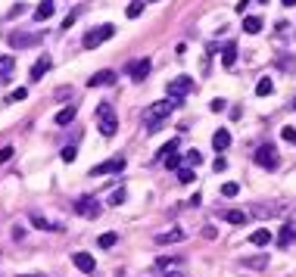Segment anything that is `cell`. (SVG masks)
I'll return each mask as SVG.
<instances>
[{"label":"cell","mask_w":296,"mask_h":277,"mask_svg":"<svg viewBox=\"0 0 296 277\" xmlns=\"http://www.w3.org/2000/svg\"><path fill=\"white\" fill-rule=\"evenodd\" d=\"M175 106H178V100H159V103L146 106L143 109V128H146V134H156L165 125V118L175 112Z\"/></svg>","instance_id":"6da1fadb"},{"label":"cell","mask_w":296,"mask_h":277,"mask_svg":"<svg viewBox=\"0 0 296 277\" xmlns=\"http://www.w3.org/2000/svg\"><path fill=\"white\" fill-rule=\"evenodd\" d=\"M97 128H100V134H103V137H113V134H116L119 118H116L113 103H100V106H97Z\"/></svg>","instance_id":"7a4b0ae2"},{"label":"cell","mask_w":296,"mask_h":277,"mask_svg":"<svg viewBox=\"0 0 296 277\" xmlns=\"http://www.w3.org/2000/svg\"><path fill=\"white\" fill-rule=\"evenodd\" d=\"M153 277H184V262H181V259L159 255V259H156V268H153Z\"/></svg>","instance_id":"3957f363"},{"label":"cell","mask_w":296,"mask_h":277,"mask_svg":"<svg viewBox=\"0 0 296 277\" xmlns=\"http://www.w3.org/2000/svg\"><path fill=\"white\" fill-rule=\"evenodd\" d=\"M194 88H197L194 78H191V75H181V78H172L165 91H168V100H178V103H181L187 94H194Z\"/></svg>","instance_id":"277c9868"},{"label":"cell","mask_w":296,"mask_h":277,"mask_svg":"<svg viewBox=\"0 0 296 277\" xmlns=\"http://www.w3.org/2000/svg\"><path fill=\"white\" fill-rule=\"evenodd\" d=\"M113 34H116V25H100V28H91V31L84 34V41H81V44H84L88 50H94V47L106 44V41H109Z\"/></svg>","instance_id":"5b68a950"},{"label":"cell","mask_w":296,"mask_h":277,"mask_svg":"<svg viewBox=\"0 0 296 277\" xmlns=\"http://www.w3.org/2000/svg\"><path fill=\"white\" fill-rule=\"evenodd\" d=\"M252 159H256L259 168H278V150H274L271 143H265V146H259V150H256Z\"/></svg>","instance_id":"8992f818"},{"label":"cell","mask_w":296,"mask_h":277,"mask_svg":"<svg viewBox=\"0 0 296 277\" xmlns=\"http://www.w3.org/2000/svg\"><path fill=\"white\" fill-rule=\"evenodd\" d=\"M125 168V156H113V159H106L100 165L91 168V178H100V175H119Z\"/></svg>","instance_id":"52a82bcc"},{"label":"cell","mask_w":296,"mask_h":277,"mask_svg":"<svg viewBox=\"0 0 296 277\" xmlns=\"http://www.w3.org/2000/svg\"><path fill=\"white\" fill-rule=\"evenodd\" d=\"M75 212H78L81 218H97V215H100V203L94 200V196H81V200L75 203Z\"/></svg>","instance_id":"ba28073f"},{"label":"cell","mask_w":296,"mask_h":277,"mask_svg":"<svg viewBox=\"0 0 296 277\" xmlns=\"http://www.w3.org/2000/svg\"><path fill=\"white\" fill-rule=\"evenodd\" d=\"M38 41H41V34H25V31H13V34H10V47H16V50L34 47Z\"/></svg>","instance_id":"9c48e42d"},{"label":"cell","mask_w":296,"mask_h":277,"mask_svg":"<svg viewBox=\"0 0 296 277\" xmlns=\"http://www.w3.org/2000/svg\"><path fill=\"white\" fill-rule=\"evenodd\" d=\"M113 81H116V72L113 69H100V72H94L88 78V88H109Z\"/></svg>","instance_id":"30bf717a"},{"label":"cell","mask_w":296,"mask_h":277,"mask_svg":"<svg viewBox=\"0 0 296 277\" xmlns=\"http://www.w3.org/2000/svg\"><path fill=\"white\" fill-rule=\"evenodd\" d=\"M150 69H153V62H150V59H134V62L128 66V75L134 78V81H143V78L150 75Z\"/></svg>","instance_id":"8fae6325"},{"label":"cell","mask_w":296,"mask_h":277,"mask_svg":"<svg viewBox=\"0 0 296 277\" xmlns=\"http://www.w3.org/2000/svg\"><path fill=\"white\" fill-rule=\"evenodd\" d=\"M72 262H75V268L84 271V274H94V268H97V262H94L91 252H75V255H72Z\"/></svg>","instance_id":"7c38bea8"},{"label":"cell","mask_w":296,"mask_h":277,"mask_svg":"<svg viewBox=\"0 0 296 277\" xmlns=\"http://www.w3.org/2000/svg\"><path fill=\"white\" fill-rule=\"evenodd\" d=\"M50 66H53V59H50V56H41L38 62L31 66V72H28V75H31V81H41V78L50 72Z\"/></svg>","instance_id":"4fadbf2b"},{"label":"cell","mask_w":296,"mask_h":277,"mask_svg":"<svg viewBox=\"0 0 296 277\" xmlns=\"http://www.w3.org/2000/svg\"><path fill=\"white\" fill-rule=\"evenodd\" d=\"M293 240H296V224H284V227H281V233H278V246H281V249H287Z\"/></svg>","instance_id":"5bb4252c"},{"label":"cell","mask_w":296,"mask_h":277,"mask_svg":"<svg viewBox=\"0 0 296 277\" xmlns=\"http://www.w3.org/2000/svg\"><path fill=\"white\" fill-rule=\"evenodd\" d=\"M181 240H184V230H181V227L165 230V233H156V243H159V246H165V243H181Z\"/></svg>","instance_id":"9a60e30c"},{"label":"cell","mask_w":296,"mask_h":277,"mask_svg":"<svg viewBox=\"0 0 296 277\" xmlns=\"http://www.w3.org/2000/svg\"><path fill=\"white\" fill-rule=\"evenodd\" d=\"M212 146H215V150H218V153H225V150H228V146H231V134H228V131H225V128H218V131H215V134H212Z\"/></svg>","instance_id":"2e32d148"},{"label":"cell","mask_w":296,"mask_h":277,"mask_svg":"<svg viewBox=\"0 0 296 277\" xmlns=\"http://www.w3.org/2000/svg\"><path fill=\"white\" fill-rule=\"evenodd\" d=\"M249 243H252V246H268V243H271V230H265V227L252 230V233H249Z\"/></svg>","instance_id":"e0dca14e"},{"label":"cell","mask_w":296,"mask_h":277,"mask_svg":"<svg viewBox=\"0 0 296 277\" xmlns=\"http://www.w3.org/2000/svg\"><path fill=\"white\" fill-rule=\"evenodd\" d=\"M53 10H56V0H44V4H41L38 10H34V19L44 22V19H50V16H53Z\"/></svg>","instance_id":"ac0fdd59"},{"label":"cell","mask_w":296,"mask_h":277,"mask_svg":"<svg viewBox=\"0 0 296 277\" xmlns=\"http://www.w3.org/2000/svg\"><path fill=\"white\" fill-rule=\"evenodd\" d=\"M13 66H16V59H13V56H0V84H7V81H10Z\"/></svg>","instance_id":"d6986e66"},{"label":"cell","mask_w":296,"mask_h":277,"mask_svg":"<svg viewBox=\"0 0 296 277\" xmlns=\"http://www.w3.org/2000/svg\"><path fill=\"white\" fill-rule=\"evenodd\" d=\"M75 115H78V106H66V109H59V112H56L53 122H56V125H69Z\"/></svg>","instance_id":"ffe728a7"},{"label":"cell","mask_w":296,"mask_h":277,"mask_svg":"<svg viewBox=\"0 0 296 277\" xmlns=\"http://www.w3.org/2000/svg\"><path fill=\"white\" fill-rule=\"evenodd\" d=\"M31 224H34V227H41V230H62L59 224L47 221V218H44V215H38V212H31Z\"/></svg>","instance_id":"44dd1931"},{"label":"cell","mask_w":296,"mask_h":277,"mask_svg":"<svg viewBox=\"0 0 296 277\" xmlns=\"http://www.w3.org/2000/svg\"><path fill=\"white\" fill-rule=\"evenodd\" d=\"M234 62H237V47H234V44H228L225 50H221V66H225V69H231Z\"/></svg>","instance_id":"7402d4cb"},{"label":"cell","mask_w":296,"mask_h":277,"mask_svg":"<svg viewBox=\"0 0 296 277\" xmlns=\"http://www.w3.org/2000/svg\"><path fill=\"white\" fill-rule=\"evenodd\" d=\"M243 31L246 34H259V31H262V19H259V16H246L243 19Z\"/></svg>","instance_id":"603a6c76"},{"label":"cell","mask_w":296,"mask_h":277,"mask_svg":"<svg viewBox=\"0 0 296 277\" xmlns=\"http://www.w3.org/2000/svg\"><path fill=\"white\" fill-rule=\"evenodd\" d=\"M256 94H259V97H268V94H274V81H271V78H259Z\"/></svg>","instance_id":"cb8c5ba5"},{"label":"cell","mask_w":296,"mask_h":277,"mask_svg":"<svg viewBox=\"0 0 296 277\" xmlns=\"http://www.w3.org/2000/svg\"><path fill=\"white\" fill-rule=\"evenodd\" d=\"M278 212H281V206H252V215H259V218H271Z\"/></svg>","instance_id":"d4e9b609"},{"label":"cell","mask_w":296,"mask_h":277,"mask_svg":"<svg viewBox=\"0 0 296 277\" xmlns=\"http://www.w3.org/2000/svg\"><path fill=\"white\" fill-rule=\"evenodd\" d=\"M246 212H240V209H231V212H225V221H231V224H246Z\"/></svg>","instance_id":"484cf974"},{"label":"cell","mask_w":296,"mask_h":277,"mask_svg":"<svg viewBox=\"0 0 296 277\" xmlns=\"http://www.w3.org/2000/svg\"><path fill=\"white\" fill-rule=\"evenodd\" d=\"M116 240H119V237H116L113 230L103 233V237H100V249H113V246H116Z\"/></svg>","instance_id":"4316f807"},{"label":"cell","mask_w":296,"mask_h":277,"mask_svg":"<svg viewBox=\"0 0 296 277\" xmlns=\"http://www.w3.org/2000/svg\"><path fill=\"white\" fill-rule=\"evenodd\" d=\"M25 97H28V91H25V88H16V91L7 94V103H19V100H25Z\"/></svg>","instance_id":"83f0119b"},{"label":"cell","mask_w":296,"mask_h":277,"mask_svg":"<svg viewBox=\"0 0 296 277\" xmlns=\"http://www.w3.org/2000/svg\"><path fill=\"white\" fill-rule=\"evenodd\" d=\"M162 162H165V168H175V172H178V168H181V156H178V153H168Z\"/></svg>","instance_id":"f1b7e54d"},{"label":"cell","mask_w":296,"mask_h":277,"mask_svg":"<svg viewBox=\"0 0 296 277\" xmlns=\"http://www.w3.org/2000/svg\"><path fill=\"white\" fill-rule=\"evenodd\" d=\"M240 193V184H234V181H228L225 187H221V196H228V200H231V196H237Z\"/></svg>","instance_id":"f546056e"},{"label":"cell","mask_w":296,"mask_h":277,"mask_svg":"<svg viewBox=\"0 0 296 277\" xmlns=\"http://www.w3.org/2000/svg\"><path fill=\"white\" fill-rule=\"evenodd\" d=\"M125 196H128V193H125L122 187H119V190H113V196H109V206H122V203H125Z\"/></svg>","instance_id":"4dcf8cb0"},{"label":"cell","mask_w":296,"mask_h":277,"mask_svg":"<svg viewBox=\"0 0 296 277\" xmlns=\"http://www.w3.org/2000/svg\"><path fill=\"white\" fill-rule=\"evenodd\" d=\"M184 159H187V165H194V168H197V165L203 162V153H200V150H191L187 156H184Z\"/></svg>","instance_id":"1f68e13d"},{"label":"cell","mask_w":296,"mask_h":277,"mask_svg":"<svg viewBox=\"0 0 296 277\" xmlns=\"http://www.w3.org/2000/svg\"><path fill=\"white\" fill-rule=\"evenodd\" d=\"M243 265H246V268H265V265H268V255H259V259H246Z\"/></svg>","instance_id":"d6a6232c"},{"label":"cell","mask_w":296,"mask_h":277,"mask_svg":"<svg viewBox=\"0 0 296 277\" xmlns=\"http://www.w3.org/2000/svg\"><path fill=\"white\" fill-rule=\"evenodd\" d=\"M140 13H143V4H128V10H125V16H128V19H137Z\"/></svg>","instance_id":"836d02e7"},{"label":"cell","mask_w":296,"mask_h":277,"mask_svg":"<svg viewBox=\"0 0 296 277\" xmlns=\"http://www.w3.org/2000/svg\"><path fill=\"white\" fill-rule=\"evenodd\" d=\"M178 181L181 184H191L194 181V168H178Z\"/></svg>","instance_id":"e575fe53"},{"label":"cell","mask_w":296,"mask_h":277,"mask_svg":"<svg viewBox=\"0 0 296 277\" xmlns=\"http://www.w3.org/2000/svg\"><path fill=\"white\" fill-rule=\"evenodd\" d=\"M209 109H212V112H225V109H228V100H221V97H215V100L209 103Z\"/></svg>","instance_id":"d590c367"},{"label":"cell","mask_w":296,"mask_h":277,"mask_svg":"<svg viewBox=\"0 0 296 277\" xmlns=\"http://www.w3.org/2000/svg\"><path fill=\"white\" fill-rule=\"evenodd\" d=\"M59 156H62V162H75V156H78V150H75V146H66V150H62Z\"/></svg>","instance_id":"8d00e7d4"},{"label":"cell","mask_w":296,"mask_h":277,"mask_svg":"<svg viewBox=\"0 0 296 277\" xmlns=\"http://www.w3.org/2000/svg\"><path fill=\"white\" fill-rule=\"evenodd\" d=\"M281 137L290 140V143H296V128H281Z\"/></svg>","instance_id":"74e56055"},{"label":"cell","mask_w":296,"mask_h":277,"mask_svg":"<svg viewBox=\"0 0 296 277\" xmlns=\"http://www.w3.org/2000/svg\"><path fill=\"white\" fill-rule=\"evenodd\" d=\"M13 153H16L13 146H4V150H0V162H10V159H13Z\"/></svg>","instance_id":"f35d334b"},{"label":"cell","mask_w":296,"mask_h":277,"mask_svg":"<svg viewBox=\"0 0 296 277\" xmlns=\"http://www.w3.org/2000/svg\"><path fill=\"white\" fill-rule=\"evenodd\" d=\"M75 19H78V10H75V13H69V16L62 19V28H72V25H75Z\"/></svg>","instance_id":"ab89813d"},{"label":"cell","mask_w":296,"mask_h":277,"mask_svg":"<svg viewBox=\"0 0 296 277\" xmlns=\"http://www.w3.org/2000/svg\"><path fill=\"white\" fill-rule=\"evenodd\" d=\"M212 168H215V172H225V168H228V162H225V156H218V159L212 162Z\"/></svg>","instance_id":"60d3db41"},{"label":"cell","mask_w":296,"mask_h":277,"mask_svg":"<svg viewBox=\"0 0 296 277\" xmlns=\"http://www.w3.org/2000/svg\"><path fill=\"white\" fill-rule=\"evenodd\" d=\"M25 13V4H16L13 10H10V19H16V16H22Z\"/></svg>","instance_id":"b9f144b4"},{"label":"cell","mask_w":296,"mask_h":277,"mask_svg":"<svg viewBox=\"0 0 296 277\" xmlns=\"http://www.w3.org/2000/svg\"><path fill=\"white\" fill-rule=\"evenodd\" d=\"M249 4H252V0H240V4H237V7H234V10H237V13H240V16H243V10H246V7H249Z\"/></svg>","instance_id":"7bdbcfd3"},{"label":"cell","mask_w":296,"mask_h":277,"mask_svg":"<svg viewBox=\"0 0 296 277\" xmlns=\"http://www.w3.org/2000/svg\"><path fill=\"white\" fill-rule=\"evenodd\" d=\"M281 4H284V7H293V4H296V0H281Z\"/></svg>","instance_id":"ee69618b"},{"label":"cell","mask_w":296,"mask_h":277,"mask_svg":"<svg viewBox=\"0 0 296 277\" xmlns=\"http://www.w3.org/2000/svg\"><path fill=\"white\" fill-rule=\"evenodd\" d=\"M19 277H41V274H19Z\"/></svg>","instance_id":"f6af8a7d"},{"label":"cell","mask_w":296,"mask_h":277,"mask_svg":"<svg viewBox=\"0 0 296 277\" xmlns=\"http://www.w3.org/2000/svg\"><path fill=\"white\" fill-rule=\"evenodd\" d=\"M293 109H296V100H293Z\"/></svg>","instance_id":"bcb514c9"},{"label":"cell","mask_w":296,"mask_h":277,"mask_svg":"<svg viewBox=\"0 0 296 277\" xmlns=\"http://www.w3.org/2000/svg\"><path fill=\"white\" fill-rule=\"evenodd\" d=\"M262 4H268V0H262Z\"/></svg>","instance_id":"7dc6e473"}]
</instances>
